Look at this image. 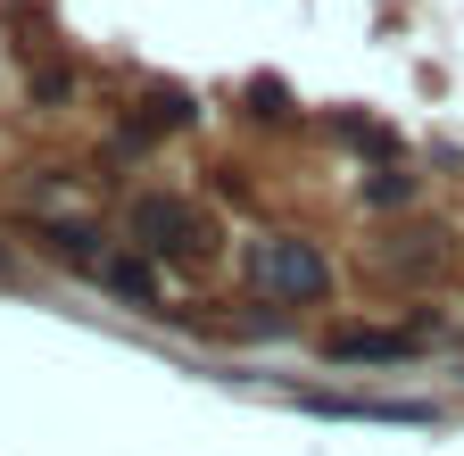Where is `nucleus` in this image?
Listing matches in <instances>:
<instances>
[{
    "label": "nucleus",
    "instance_id": "1",
    "mask_svg": "<svg viewBox=\"0 0 464 456\" xmlns=\"http://www.w3.org/2000/svg\"><path fill=\"white\" fill-rule=\"evenodd\" d=\"M249 282L274 299V307H315V299H332V257L315 249V241H299V233H266V241H249Z\"/></svg>",
    "mask_w": 464,
    "mask_h": 456
},
{
    "label": "nucleus",
    "instance_id": "2",
    "mask_svg": "<svg viewBox=\"0 0 464 456\" xmlns=\"http://www.w3.org/2000/svg\"><path fill=\"white\" fill-rule=\"evenodd\" d=\"M125 224H133V241L150 257H216V216L183 191H141L125 208Z\"/></svg>",
    "mask_w": 464,
    "mask_h": 456
},
{
    "label": "nucleus",
    "instance_id": "3",
    "mask_svg": "<svg viewBox=\"0 0 464 456\" xmlns=\"http://www.w3.org/2000/svg\"><path fill=\"white\" fill-rule=\"evenodd\" d=\"M307 415H332V423H440V407H423V398H348V390H299Z\"/></svg>",
    "mask_w": 464,
    "mask_h": 456
},
{
    "label": "nucleus",
    "instance_id": "4",
    "mask_svg": "<svg viewBox=\"0 0 464 456\" xmlns=\"http://www.w3.org/2000/svg\"><path fill=\"white\" fill-rule=\"evenodd\" d=\"M415 349H423L415 332H332V340H324L332 365H406Z\"/></svg>",
    "mask_w": 464,
    "mask_h": 456
},
{
    "label": "nucleus",
    "instance_id": "5",
    "mask_svg": "<svg viewBox=\"0 0 464 456\" xmlns=\"http://www.w3.org/2000/svg\"><path fill=\"white\" fill-rule=\"evenodd\" d=\"M100 282H108L125 307H166V299H158V274H150L141 257H100Z\"/></svg>",
    "mask_w": 464,
    "mask_h": 456
},
{
    "label": "nucleus",
    "instance_id": "6",
    "mask_svg": "<svg viewBox=\"0 0 464 456\" xmlns=\"http://www.w3.org/2000/svg\"><path fill=\"white\" fill-rule=\"evenodd\" d=\"M199 108L183 100V92H150V108H141V125H133V141H150V133H174V125H191Z\"/></svg>",
    "mask_w": 464,
    "mask_h": 456
},
{
    "label": "nucleus",
    "instance_id": "7",
    "mask_svg": "<svg viewBox=\"0 0 464 456\" xmlns=\"http://www.w3.org/2000/svg\"><path fill=\"white\" fill-rule=\"evenodd\" d=\"M340 141H357V150H373V158H398V133H382V125H365V117H340Z\"/></svg>",
    "mask_w": 464,
    "mask_h": 456
},
{
    "label": "nucleus",
    "instance_id": "8",
    "mask_svg": "<svg viewBox=\"0 0 464 456\" xmlns=\"http://www.w3.org/2000/svg\"><path fill=\"white\" fill-rule=\"evenodd\" d=\"M249 108H257V117H290V92L282 83H249Z\"/></svg>",
    "mask_w": 464,
    "mask_h": 456
}]
</instances>
